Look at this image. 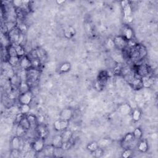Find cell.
<instances>
[{
    "mask_svg": "<svg viewBox=\"0 0 158 158\" xmlns=\"http://www.w3.org/2000/svg\"><path fill=\"white\" fill-rule=\"evenodd\" d=\"M71 69V64L69 62H63L61 64V66H59V72L61 73H67L69 71H70Z\"/></svg>",
    "mask_w": 158,
    "mask_h": 158,
    "instance_id": "18",
    "label": "cell"
},
{
    "mask_svg": "<svg viewBox=\"0 0 158 158\" xmlns=\"http://www.w3.org/2000/svg\"><path fill=\"white\" fill-rule=\"evenodd\" d=\"M136 139L134 138V136H133L132 133H127V134L125 135V137L123 138V141H122L123 146L125 148H128V146H129L130 145H132V143Z\"/></svg>",
    "mask_w": 158,
    "mask_h": 158,
    "instance_id": "11",
    "label": "cell"
},
{
    "mask_svg": "<svg viewBox=\"0 0 158 158\" xmlns=\"http://www.w3.org/2000/svg\"><path fill=\"white\" fill-rule=\"evenodd\" d=\"M26 130L25 129V128L20 124L17 125V128H16V136H17L18 137L21 138L23 136L25 135V134L26 133Z\"/></svg>",
    "mask_w": 158,
    "mask_h": 158,
    "instance_id": "29",
    "label": "cell"
},
{
    "mask_svg": "<svg viewBox=\"0 0 158 158\" xmlns=\"http://www.w3.org/2000/svg\"><path fill=\"white\" fill-rule=\"evenodd\" d=\"M92 153H93V155L95 157H101L104 154V151L103 148L99 147L98 149L93 151Z\"/></svg>",
    "mask_w": 158,
    "mask_h": 158,
    "instance_id": "38",
    "label": "cell"
},
{
    "mask_svg": "<svg viewBox=\"0 0 158 158\" xmlns=\"http://www.w3.org/2000/svg\"><path fill=\"white\" fill-rule=\"evenodd\" d=\"M65 2H66V1H64V0H63V1H56V3L59 5H61L62 3H64Z\"/></svg>",
    "mask_w": 158,
    "mask_h": 158,
    "instance_id": "49",
    "label": "cell"
},
{
    "mask_svg": "<svg viewBox=\"0 0 158 158\" xmlns=\"http://www.w3.org/2000/svg\"><path fill=\"white\" fill-rule=\"evenodd\" d=\"M142 82H143V87L145 88H150L153 84V80L152 78H151L149 76H145L141 78Z\"/></svg>",
    "mask_w": 158,
    "mask_h": 158,
    "instance_id": "21",
    "label": "cell"
},
{
    "mask_svg": "<svg viewBox=\"0 0 158 158\" xmlns=\"http://www.w3.org/2000/svg\"><path fill=\"white\" fill-rule=\"evenodd\" d=\"M137 49L139 53V59L140 60H142V59H144L147 54V51L146 48L142 45V44H138L137 45Z\"/></svg>",
    "mask_w": 158,
    "mask_h": 158,
    "instance_id": "19",
    "label": "cell"
},
{
    "mask_svg": "<svg viewBox=\"0 0 158 158\" xmlns=\"http://www.w3.org/2000/svg\"><path fill=\"white\" fill-rule=\"evenodd\" d=\"M73 116V112L71 109L69 108H65L61 111V112L59 114V117H60L61 120L64 121H70Z\"/></svg>",
    "mask_w": 158,
    "mask_h": 158,
    "instance_id": "7",
    "label": "cell"
},
{
    "mask_svg": "<svg viewBox=\"0 0 158 158\" xmlns=\"http://www.w3.org/2000/svg\"><path fill=\"white\" fill-rule=\"evenodd\" d=\"M72 135H73V133L71 130H67V129L64 130L62 133L61 134L63 143L71 141L72 139Z\"/></svg>",
    "mask_w": 158,
    "mask_h": 158,
    "instance_id": "17",
    "label": "cell"
},
{
    "mask_svg": "<svg viewBox=\"0 0 158 158\" xmlns=\"http://www.w3.org/2000/svg\"><path fill=\"white\" fill-rule=\"evenodd\" d=\"M51 143H52V146L54 148H61L63 144L61 135H58L54 136L53 138Z\"/></svg>",
    "mask_w": 158,
    "mask_h": 158,
    "instance_id": "14",
    "label": "cell"
},
{
    "mask_svg": "<svg viewBox=\"0 0 158 158\" xmlns=\"http://www.w3.org/2000/svg\"><path fill=\"white\" fill-rule=\"evenodd\" d=\"M133 135L134 136V138L136 140H140V138L142 137L143 135V132L142 130L140 129V128H136L135 129L133 132Z\"/></svg>",
    "mask_w": 158,
    "mask_h": 158,
    "instance_id": "35",
    "label": "cell"
},
{
    "mask_svg": "<svg viewBox=\"0 0 158 158\" xmlns=\"http://www.w3.org/2000/svg\"><path fill=\"white\" fill-rule=\"evenodd\" d=\"M12 45H14L15 48H16L17 56L20 58L25 56V49L22 45H21V44H12Z\"/></svg>",
    "mask_w": 158,
    "mask_h": 158,
    "instance_id": "28",
    "label": "cell"
},
{
    "mask_svg": "<svg viewBox=\"0 0 158 158\" xmlns=\"http://www.w3.org/2000/svg\"><path fill=\"white\" fill-rule=\"evenodd\" d=\"M31 59V62H32V68L33 69H39L40 66L41 64V60L38 58L36 59Z\"/></svg>",
    "mask_w": 158,
    "mask_h": 158,
    "instance_id": "36",
    "label": "cell"
},
{
    "mask_svg": "<svg viewBox=\"0 0 158 158\" xmlns=\"http://www.w3.org/2000/svg\"><path fill=\"white\" fill-rule=\"evenodd\" d=\"M113 59H114L115 61H116L117 62H121V61H122V59H123L121 54H114Z\"/></svg>",
    "mask_w": 158,
    "mask_h": 158,
    "instance_id": "46",
    "label": "cell"
},
{
    "mask_svg": "<svg viewBox=\"0 0 158 158\" xmlns=\"http://www.w3.org/2000/svg\"><path fill=\"white\" fill-rule=\"evenodd\" d=\"M121 6L123 9L124 18L131 16L132 8L130 6V2L128 1H121Z\"/></svg>",
    "mask_w": 158,
    "mask_h": 158,
    "instance_id": "10",
    "label": "cell"
},
{
    "mask_svg": "<svg viewBox=\"0 0 158 158\" xmlns=\"http://www.w3.org/2000/svg\"><path fill=\"white\" fill-rule=\"evenodd\" d=\"M98 146L100 148H105L107 146H108L109 145H110L112 143V140L109 138H103L100 139L98 141Z\"/></svg>",
    "mask_w": 158,
    "mask_h": 158,
    "instance_id": "23",
    "label": "cell"
},
{
    "mask_svg": "<svg viewBox=\"0 0 158 158\" xmlns=\"http://www.w3.org/2000/svg\"><path fill=\"white\" fill-rule=\"evenodd\" d=\"M26 116H25L22 118V119L21 120V122H20L19 124L21 125L26 130H28L30 129V125L29 122H28V121L27 119Z\"/></svg>",
    "mask_w": 158,
    "mask_h": 158,
    "instance_id": "32",
    "label": "cell"
},
{
    "mask_svg": "<svg viewBox=\"0 0 158 158\" xmlns=\"http://www.w3.org/2000/svg\"><path fill=\"white\" fill-rule=\"evenodd\" d=\"M27 72V82L30 88L33 84L35 83L39 78L40 77V71L39 69L32 68L29 69Z\"/></svg>",
    "mask_w": 158,
    "mask_h": 158,
    "instance_id": "1",
    "label": "cell"
},
{
    "mask_svg": "<svg viewBox=\"0 0 158 158\" xmlns=\"http://www.w3.org/2000/svg\"><path fill=\"white\" fill-rule=\"evenodd\" d=\"M12 156L14 157H17L19 155V150H14L12 149L11 152Z\"/></svg>",
    "mask_w": 158,
    "mask_h": 158,
    "instance_id": "47",
    "label": "cell"
},
{
    "mask_svg": "<svg viewBox=\"0 0 158 158\" xmlns=\"http://www.w3.org/2000/svg\"><path fill=\"white\" fill-rule=\"evenodd\" d=\"M30 59H36L38 58V55H37V49H32V50L30 52Z\"/></svg>",
    "mask_w": 158,
    "mask_h": 158,
    "instance_id": "44",
    "label": "cell"
},
{
    "mask_svg": "<svg viewBox=\"0 0 158 158\" xmlns=\"http://www.w3.org/2000/svg\"><path fill=\"white\" fill-rule=\"evenodd\" d=\"M32 92L31 91H28L24 93L21 94L19 96V102L22 105H29L31 103L33 99Z\"/></svg>",
    "mask_w": 158,
    "mask_h": 158,
    "instance_id": "4",
    "label": "cell"
},
{
    "mask_svg": "<svg viewBox=\"0 0 158 158\" xmlns=\"http://www.w3.org/2000/svg\"><path fill=\"white\" fill-rule=\"evenodd\" d=\"M61 120V119H60ZM69 126V121H64L61 120V131H64L66 130Z\"/></svg>",
    "mask_w": 158,
    "mask_h": 158,
    "instance_id": "42",
    "label": "cell"
},
{
    "mask_svg": "<svg viewBox=\"0 0 158 158\" xmlns=\"http://www.w3.org/2000/svg\"><path fill=\"white\" fill-rule=\"evenodd\" d=\"M30 88L28 84L27 83L26 81H22L18 88L19 94L21 95V94L27 92L28 91H30Z\"/></svg>",
    "mask_w": 158,
    "mask_h": 158,
    "instance_id": "20",
    "label": "cell"
},
{
    "mask_svg": "<svg viewBox=\"0 0 158 158\" xmlns=\"http://www.w3.org/2000/svg\"><path fill=\"white\" fill-rule=\"evenodd\" d=\"M37 49V55H38V59H42L43 58H44V56H45V51H44V49H42V48H38L36 49Z\"/></svg>",
    "mask_w": 158,
    "mask_h": 158,
    "instance_id": "39",
    "label": "cell"
},
{
    "mask_svg": "<svg viewBox=\"0 0 158 158\" xmlns=\"http://www.w3.org/2000/svg\"><path fill=\"white\" fill-rule=\"evenodd\" d=\"M137 148L141 152H146L148 150V145L146 140H141L138 143Z\"/></svg>",
    "mask_w": 158,
    "mask_h": 158,
    "instance_id": "24",
    "label": "cell"
},
{
    "mask_svg": "<svg viewBox=\"0 0 158 158\" xmlns=\"http://www.w3.org/2000/svg\"><path fill=\"white\" fill-rule=\"evenodd\" d=\"M121 70H122V67H119V66H117L115 69H114V73L116 74H121Z\"/></svg>",
    "mask_w": 158,
    "mask_h": 158,
    "instance_id": "48",
    "label": "cell"
},
{
    "mask_svg": "<svg viewBox=\"0 0 158 158\" xmlns=\"http://www.w3.org/2000/svg\"><path fill=\"white\" fill-rule=\"evenodd\" d=\"M20 58L19 56H14V57H9L8 61L9 64L14 67L16 66L17 64H19L20 62Z\"/></svg>",
    "mask_w": 158,
    "mask_h": 158,
    "instance_id": "31",
    "label": "cell"
},
{
    "mask_svg": "<svg viewBox=\"0 0 158 158\" xmlns=\"http://www.w3.org/2000/svg\"><path fill=\"white\" fill-rule=\"evenodd\" d=\"M3 75L4 76V77L7 78L8 79H11L16 73L14 72V71L13 68L9 69V70H6V71H3Z\"/></svg>",
    "mask_w": 158,
    "mask_h": 158,
    "instance_id": "34",
    "label": "cell"
},
{
    "mask_svg": "<svg viewBox=\"0 0 158 158\" xmlns=\"http://www.w3.org/2000/svg\"><path fill=\"white\" fill-rule=\"evenodd\" d=\"M72 144L71 143V141H67V142H64L63 143L61 149L63 150H67L69 149H70V148L72 147Z\"/></svg>",
    "mask_w": 158,
    "mask_h": 158,
    "instance_id": "40",
    "label": "cell"
},
{
    "mask_svg": "<svg viewBox=\"0 0 158 158\" xmlns=\"http://www.w3.org/2000/svg\"><path fill=\"white\" fill-rule=\"evenodd\" d=\"M108 78L107 72L105 71H101L98 74L97 81L95 83V88L98 91H101L105 87Z\"/></svg>",
    "mask_w": 158,
    "mask_h": 158,
    "instance_id": "2",
    "label": "cell"
},
{
    "mask_svg": "<svg viewBox=\"0 0 158 158\" xmlns=\"http://www.w3.org/2000/svg\"><path fill=\"white\" fill-rule=\"evenodd\" d=\"M37 132L39 135V138H41L43 140H45L48 136V130L45 125L42 124H38L37 127Z\"/></svg>",
    "mask_w": 158,
    "mask_h": 158,
    "instance_id": "9",
    "label": "cell"
},
{
    "mask_svg": "<svg viewBox=\"0 0 158 158\" xmlns=\"http://www.w3.org/2000/svg\"><path fill=\"white\" fill-rule=\"evenodd\" d=\"M26 116L30 125V128H37V126L38 125V119L37 117L33 114H28Z\"/></svg>",
    "mask_w": 158,
    "mask_h": 158,
    "instance_id": "15",
    "label": "cell"
},
{
    "mask_svg": "<svg viewBox=\"0 0 158 158\" xmlns=\"http://www.w3.org/2000/svg\"><path fill=\"white\" fill-rule=\"evenodd\" d=\"M11 146L14 150H19L21 147V138L15 136L11 140Z\"/></svg>",
    "mask_w": 158,
    "mask_h": 158,
    "instance_id": "22",
    "label": "cell"
},
{
    "mask_svg": "<svg viewBox=\"0 0 158 158\" xmlns=\"http://www.w3.org/2000/svg\"><path fill=\"white\" fill-rule=\"evenodd\" d=\"M141 116V112L139 109H135L132 112V119L135 122H138L140 121Z\"/></svg>",
    "mask_w": 158,
    "mask_h": 158,
    "instance_id": "27",
    "label": "cell"
},
{
    "mask_svg": "<svg viewBox=\"0 0 158 158\" xmlns=\"http://www.w3.org/2000/svg\"><path fill=\"white\" fill-rule=\"evenodd\" d=\"M19 66L21 69L24 71H28L32 68L31 59L28 56H24L20 59Z\"/></svg>",
    "mask_w": 158,
    "mask_h": 158,
    "instance_id": "5",
    "label": "cell"
},
{
    "mask_svg": "<svg viewBox=\"0 0 158 158\" xmlns=\"http://www.w3.org/2000/svg\"><path fill=\"white\" fill-rule=\"evenodd\" d=\"M44 140L42 138H39L32 143V148L35 152H41L44 149Z\"/></svg>",
    "mask_w": 158,
    "mask_h": 158,
    "instance_id": "6",
    "label": "cell"
},
{
    "mask_svg": "<svg viewBox=\"0 0 158 158\" xmlns=\"http://www.w3.org/2000/svg\"><path fill=\"white\" fill-rule=\"evenodd\" d=\"M12 3L15 7L17 8H21L23 6L24 2L21 0H15V1H12Z\"/></svg>",
    "mask_w": 158,
    "mask_h": 158,
    "instance_id": "43",
    "label": "cell"
},
{
    "mask_svg": "<svg viewBox=\"0 0 158 158\" xmlns=\"http://www.w3.org/2000/svg\"><path fill=\"white\" fill-rule=\"evenodd\" d=\"M76 33V30L72 27H69L64 30V36L69 39L73 37L75 35Z\"/></svg>",
    "mask_w": 158,
    "mask_h": 158,
    "instance_id": "25",
    "label": "cell"
},
{
    "mask_svg": "<svg viewBox=\"0 0 158 158\" xmlns=\"http://www.w3.org/2000/svg\"><path fill=\"white\" fill-rule=\"evenodd\" d=\"M150 73V69L148 66L145 64H141L138 67L137 70V74L140 77L148 76Z\"/></svg>",
    "mask_w": 158,
    "mask_h": 158,
    "instance_id": "12",
    "label": "cell"
},
{
    "mask_svg": "<svg viewBox=\"0 0 158 158\" xmlns=\"http://www.w3.org/2000/svg\"><path fill=\"white\" fill-rule=\"evenodd\" d=\"M6 50L9 57H14V56H18L17 53L16 51V49L12 44H10L6 47Z\"/></svg>",
    "mask_w": 158,
    "mask_h": 158,
    "instance_id": "26",
    "label": "cell"
},
{
    "mask_svg": "<svg viewBox=\"0 0 158 158\" xmlns=\"http://www.w3.org/2000/svg\"><path fill=\"white\" fill-rule=\"evenodd\" d=\"M119 111L123 116L128 115L132 111L131 107L128 104H123L119 107Z\"/></svg>",
    "mask_w": 158,
    "mask_h": 158,
    "instance_id": "16",
    "label": "cell"
},
{
    "mask_svg": "<svg viewBox=\"0 0 158 158\" xmlns=\"http://www.w3.org/2000/svg\"><path fill=\"white\" fill-rule=\"evenodd\" d=\"M106 45H107V46L108 48H112L114 47H115L114 43L113 40H112L111 38H109L107 40Z\"/></svg>",
    "mask_w": 158,
    "mask_h": 158,
    "instance_id": "45",
    "label": "cell"
},
{
    "mask_svg": "<svg viewBox=\"0 0 158 158\" xmlns=\"http://www.w3.org/2000/svg\"><path fill=\"white\" fill-rule=\"evenodd\" d=\"M54 128L56 131L60 132L61 131V120H57L54 123Z\"/></svg>",
    "mask_w": 158,
    "mask_h": 158,
    "instance_id": "41",
    "label": "cell"
},
{
    "mask_svg": "<svg viewBox=\"0 0 158 158\" xmlns=\"http://www.w3.org/2000/svg\"><path fill=\"white\" fill-rule=\"evenodd\" d=\"M30 110V107L29 105H22L19 109L20 113L24 115L28 114Z\"/></svg>",
    "mask_w": 158,
    "mask_h": 158,
    "instance_id": "33",
    "label": "cell"
},
{
    "mask_svg": "<svg viewBox=\"0 0 158 158\" xmlns=\"http://www.w3.org/2000/svg\"><path fill=\"white\" fill-rule=\"evenodd\" d=\"M115 47L122 50V49H125L128 45V41L123 37L122 35L116 36L113 39Z\"/></svg>",
    "mask_w": 158,
    "mask_h": 158,
    "instance_id": "3",
    "label": "cell"
},
{
    "mask_svg": "<svg viewBox=\"0 0 158 158\" xmlns=\"http://www.w3.org/2000/svg\"><path fill=\"white\" fill-rule=\"evenodd\" d=\"M122 36L124 37L127 41L131 40L133 38V30L128 26H125L123 29Z\"/></svg>",
    "mask_w": 158,
    "mask_h": 158,
    "instance_id": "13",
    "label": "cell"
},
{
    "mask_svg": "<svg viewBox=\"0 0 158 158\" xmlns=\"http://www.w3.org/2000/svg\"><path fill=\"white\" fill-rule=\"evenodd\" d=\"M98 148H99V146H98V141H95L90 143L87 146V150L91 152L95 151L96 149H98Z\"/></svg>",
    "mask_w": 158,
    "mask_h": 158,
    "instance_id": "30",
    "label": "cell"
},
{
    "mask_svg": "<svg viewBox=\"0 0 158 158\" xmlns=\"http://www.w3.org/2000/svg\"><path fill=\"white\" fill-rule=\"evenodd\" d=\"M130 85H132V88L135 90H141L143 88V82L140 77H133L130 82Z\"/></svg>",
    "mask_w": 158,
    "mask_h": 158,
    "instance_id": "8",
    "label": "cell"
},
{
    "mask_svg": "<svg viewBox=\"0 0 158 158\" xmlns=\"http://www.w3.org/2000/svg\"><path fill=\"white\" fill-rule=\"evenodd\" d=\"M132 153L133 152L130 148H125V150L122 152V157L123 158H128L132 156Z\"/></svg>",
    "mask_w": 158,
    "mask_h": 158,
    "instance_id": "37",
    "label": "cell"
}]
</instances>
